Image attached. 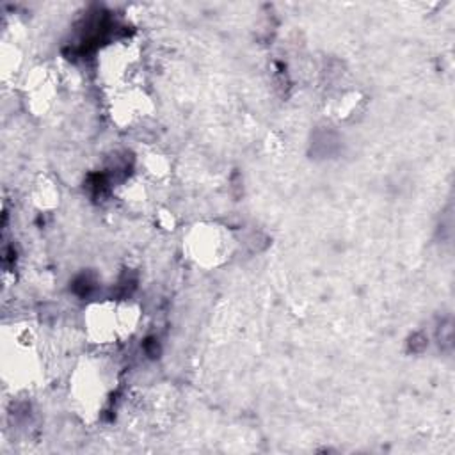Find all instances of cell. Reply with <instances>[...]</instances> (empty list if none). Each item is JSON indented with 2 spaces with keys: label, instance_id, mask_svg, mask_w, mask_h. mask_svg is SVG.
<instances>
[{
  "label": "cell",
  "instance_id": "277c9868",
  "mask_svg": "<svg viewBox=\"0 0 455 455\" xmlns=\"http://www.w3.org/2000/svg\"><path fill=\"white\" fill-rule=\"evenodd\" d=\"M140 57L139 48L130 43H114L105 48L98 59V73L101 82L110 89V92L139 85Z\"/></svg>",
  "mask_w": 455,
  "mask_h": 455
},
{
  "label": "cell",
  "instance_id": "7a4b0ae2",
  "mask_svg": "<svg viewBox=\"0 0 455 455\" xmlns=\"http://www.w3.org/2000/svg\"><path fill=\"white\" fill-rule=\"evenodd\" d=\"M114 375L105 359L87 357L73 371L69 393L80 414L96 416L112 391Z\"/></svg>",
  "mask_w": 455,
  "mask_h": 455
},
{
  "label": "cell",
  "instance_id": "52a82bcc",
  "mask_svg": "<svg viewBox=\"0 0 455 455\" xmlns=\"http://www.w3.org/2000/svg\"><path fill=\"white\" fill-rule=\"evenodd\" d=\"M60 192L53 180L41 176L32 188V201L39 210H53L59 204Z\"/></svg>",
  "mask_w": 455,
  "mask_h": 455
},
{
  "label": "cell",
  "instance_id": "3957f363",
  "mask_svg": "<svg viewBox=\"0 0 455 455\" xmlns=\"http://www.w3.org/2000/svg\"><path fill=\"white\" fill-rule=\"evenodd\" d=\"M233 235L226 226L217 222H197L183 238L187 258L203 268H217L224 265L233 252Z\"/></svg>",
  "mask_w": 455,
  "mask_h": 455
},
{
  "label": "cell",
  "instance_id": "5b68a950",
  "mask_svg": "<svg viewBox=\"0 0 455 455\" xmlns=\"http://www.w3.org/2000/svg\"><path fill=\"white\" fill-rule=\"evenodd\" d=\"M151 110V101L142 87L133 85L112 92L110 98V116L117 126H132L148 116Z\"/></svg>",
  "mask_w": 455,
  "mask_h": 455
},
{
  "label": "cell",
  "instance_id": "9c48e42d",
  "mask_svg": "<svg viewBox=\"0 0 455 455\" xmlns=\"http://www.w3.org/2000/svg\"><path fill=\"white\" fill-rule=\"evenodd\" d=\"M156 224L162 228V229H172L174 224H176V219L172 217L171 212H158L156 213Z\"/></svg>",
  "mask_w": 455,
  "mask_h": 455
},
{
  "label": "cell",
  "instance_id": "8992f818",
  "mask_svg": "<svg viewBox=\"0 0 455 455\" xmlns=\"http://www.w3.org/2000/svg\"><path fill=\"white\" fill-rule=\"evenodd\" d=\"M25 92H27V100H30V108L34 112L37 114L46 112L57 96L55 69L46 66L34 69V73L27 80Z\"/></svg>",
  "mask_w": 455,
  "mask_h": 455
},
{
  "label": "cell",
  "instance_id": "ba28073f",
  "mask_svg": "<svg viewBox=\"0 0 455 455\" xmlns=\"http://www.w3.org/2000/svg\"><path fill=\"white\" fill-rule=\"evenodd\" d=\"M142 167H144V174L151 180H156V181L165 180L171 172L169 160L165 158V155L156 153V151H149V153L144 155Z\"/></svg>",
  "mask_w": 455,
  "mask_h": 455
},
{
  "label": "cell",
  "instance_id": "6da1fadb",
  "mask_svg": "<svg viewBox=\"0 0 455 455\" xmlns=\"http://www.w3.org/2000/svg\"><path fill=\"white\" fill-rule=\"evenodd\" d=\"M140 311L128 300H101L91 304L84 311L85 336L100 345H114L128 339L139 325Z\"/></svg>",
  "mask_w": 455,
  "mask_h": 455
}]
</instances>
